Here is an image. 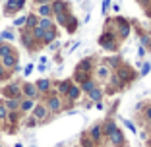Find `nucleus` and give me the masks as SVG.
Wrapping results in <instances>:
<instances>
[{
	"label": "nucleus",
	"mask_w": 151,
	"mask_h": 147,
	"mask_svg": "<svg viewBox=\"0 0 151 147\" xmlns=\"http://www.w3.org/2000/svg\"><path fill=\"white\" fill-rule=\"evenodd\" d=\"M116 35L114 33H103L101 37H99V45L103 47V49H107V50H112L116 47Z\"/></svg>",
	"instance_id": "1"
},
{
	"label": "nucleus",
	"mask_w": 151,
	"mask_h": 147,
	"mask_svg": "<svg viewBox=\"0 0 151 147\" xmlns=\"http://www.w3.org/2000/svg\"><path fill=\"white\" fill-rule=\"evenodd\" d=\"M47 114H49V108L45 107V105H35L33 107V116H35V120H45L47 118Z\"/></svg>",
	"instance_id": "2"
},
{
	"label": "nucleus",
	"mask_w": 151,
	"mask_h": 147,
	"mask_svg": "<svg viewBox=\"0 0 151 147\" xmlns=\"http://www.w3.org/2000/svg\"><path fill=\"white\" fill-rule=\"evenodd\" d=\"M16 64H18V56H16V52H10L6 54V56H2V66L4 68H16Z\"/></svg>",
	"instance_id": "3"
},
{
	"label": "nucleus",
	"mask_w": 151,
	"mask_h": 147,
	"mask_svg": "<svg viewBox=\"0 0 151 147\" xmlns=\"http://www.w3.org/2000/svg\"><path fill=\"white\" fill-rule=\"evenodd\" d=\"M19 93H22V87H19L18 83H10L8 87L4 89V95H6L8 99H16Z\"/></svg>",
	"instance_id": "4"
},
{
	"label": "nucleus",
	"mask_w": 151,
	"mask_h": 147,
	"mask_svg": "<svg viewBox=\"0 0 151 147\" xmlns=\"http://www.w3.org/2000/svg\"><path fill=\"white\" fill-rule=\"evenodd\" d=\"M22 93L25 95L27 99H35L39 91H37V87H35L33 83H23V87H22Z\"/></svg>",
	"instance_id": "5"
},
{
	"label": "nucleus",
	"mask_w": 151,
	"mask_h": 147,
	"mask_svg": "<svg viewBox=\"0 0 151 147\" xmlns=\"http://www.w3.org/2000/svg\"><path fill=\"white\" fill-rule=\"evenodd\" d=\"M47 108H49L50 112H58L60 108H62V101H60V97H50L49 101H47Z\"/></svg>",
	"instance_id": "6"
},
{
	"label": "nucleus",
	"mask_w": 151,
	"mask_h": 147,
	"mask_svg": "<svg viewBox=\"0 0 151 147\" xmlns=\"http://www.w3.org/2000/svg\"><path fill=\"white\" fill-rule=\"evenodd\" d=\"M25 4V0H8V4H6V12H18V10L23 8Z\"/></svg>",
	"instance_id": "7"
},
{
	"label": "nucleus",
	"mask_w": 151,
	"mask_h": 147,
	"mask_svg": "<svg viewBox=\"0 0 151 147\" xmlns=\"http://www.w3.org/2000/svg\"><path fill=\"white\" fill-rule=\"evenodd\" d=\"M50 8H52V14H62V12H66L68 4L64 0H54L52 4H50Z\"/></svg>",
	"instance_id": "8"
},
{
	"label": "nucleus",
	"mask_w": 151,
	"mask_h": 147,
	"mask_svg": "<svg viewBox=\"0 0 151 147\" xmlns=\"http://www.w3.org/2000/svg\"><path fill=\"white\" fill-rule=\"evenodd\" d=\"M4 107H6V110H8V112H16V110H19V101H18V97H16V99H6Z\"/></svg>",
	"instance_id": "9"
},
{
	"label": "nucleus",
	"mask_w": 151,
	"mask_h": 147,
	"mask_svg": "<svg viewBox=\"0 0 151 147\" xmlns=\"http://www.w3.org/2000/svg\"><path fill=\"white\" fill-rule=\"evenodd\" d=\"M68 99H70V101H78V99H80V95H81V89L80 87H78V85H70V89H68Z\"/></svg>",
	"instance_id": "10"
},
{
	"label": "nucleus",
	"mask_w": 151,
	"mask_h": 147,
	"mask_svg": "<svg viewBox=\"0 0 151 147\" xmlns=\"http://www.w3.org/2000/svg\"><path fill=\"white\" fill-rule=\"evenodd\" d=\"M35 87H37V91H39V93H47V91L50 89V81L49 80H39L35 83Z\"/></svg>",
	"instance_id": "11"
},
{
	"label": "nucleus",
	"mask_w": 151,
	"mask_h": 147,
	"mask_svg": "<svg viewBox=\"0 0 151 147\" xmlns=\"http://www.w3.org/2000/svg\"><path fill=\"white\" fill-rule=\"evenodd\" d=\"M111 139H112V143H114V145H122V143H124V136H122V132H120L118 128H116L114 132L111 134Z\"/></svg>",
	"instance_id": "12"
},
{
	"label": "nucleus",
	"mask_w": 151,
	"mask_h": 147,
	"mask_svg": "<svg viewBox=\"0 0 151 147\" xmlns=\"http://www.w3.org/2000/svg\"><path fill=\"white\" fill-rule=\"evenodd\" d=\"M39 16H41V18H50V16H52V8H50V4H41L39 6Z\"/></svg>",
	"instance_id": "13"
},
{
	"label": "nucleus",
	"mask_w": 151,
	"mask_h": 147,
	"mask_svg": "<svg viewBox=\"0 0 151 147\" xmlns=\"http://www.w3.org/2000/svg\"><path fill=\"white\" fill-rule=\"evenodd\" d=\"M87 95H89L91 99H93V101H101V99H103V89L99 87V85H95V87H93L91 91H89Z\"/></svg>",
	"instance_id": "14"
},
{
	"label": "nucleus",
	"mask_w": 151,
	"mask_h": 147,
	"mask_svg": "<svg viewBox=\"0 0 151 147\" xmlns=\"http://www.w3.org/2000/svg\"><path fill=\"white\" fill-rule=\"evenodd\" d=\"M33 107H35V101H33V99H25V101H19V110H23V112L31 110Z\"/></svg>",
	"instance_id": "15"
},
{
	"label": "nucleus",
	"mask_w": 151,
	"mask_h": 147,
	"mask_svg": "<svg viewBox=\"0 0 151 147\" xmlns=\"http://www.w3.org/2000/svg\"><path fill=\"white\" fill-rule=\"evenodd\" d=\"M54 39H56V31H54V27H52V29H45V35H43L45 43H52Z\"/></svg>",
	"instance_id": "16"
},
{
	"label": "nucleus",
	"mask_w": 151,
	"mask_h": 147,
	"mask_svg": "<svg viewBox=\"0 0 151 147\" xmlns=\"http://www.w3.org/2000/svg\"><path fill=\"white\" fill-rule=\"evenodd\" d=\"M37 25H39L41 29H52V22H50V18H43Z\"/></svg>",
	"instance_id": "17"
},
{
	"label": "nucleus",
	"mask_w": 151,
	"mask_h": 147,
	"mask_svg": "<svg viewBox=\"0 0 151 147\" xmlns=\"http://www.w3.org/2000/svg\"><path fill=\"white\" fill-rule=\"evenodd\" d=\"M95 87V81L87 80V81H81V91H85V93H89V91Z\"/></svg>",
	"instance_id": "18"
},
{
	"label": "nucleus",
	"mask_w": 151,
	"mask_h": 147,
	"mask_svg": "<svg viewBox=\"0 0 151 147\" xmlns=\"http://www.w3.org/2000/svg\"><path fill=\"white\" fill-rule=\"evenodd\" d=\"M109 74H111V72H109V68H107V66L97 68V76L101 77V80H107V77H109Z\"/></svg>",
	"instance_id": "19"
},
{
	"label": "nucleus",
	"mask_w": 151,
	"mask_h": 147,
	"mask_svg": "<svg viewBox=\"0 0 151 147\" xmlns=\"http://www.w3.org/2000/svg\"><path fill=\"white\" fill-rule=\"evenodd\" d=\"M37 23H39V22H37V18L33 16V14H31V16H27V19H25L27 27H31V29H33V27H37Z\"/></svg>",
	"instance_id": "20"
},
{
	"label": "nucleus",
	"mask_w": 151,
	"mask_h": 147,
	"mask_svg": "<svg viewBox=\"0 0 151 147\" xmlns=\"http://www.w3.org/2000/svg\"><path fill=\"white\" fill-rule=\"evenodd\" d=\"M10 52H14L12 47H10V45H2V43H0V58L6 56V54H10Z\"/></svg>",
	"instance_id": "21"
},
{
	"label": "nucleus",
	"mask_w": 151,
	"mask_h": 147,
	"mask_svg": "<svg viewBox=\"0 0 151 147\" xmlns=\"http://www.w3.org/2000/svg\"><path fill=\"white\" fill-rule=\"evenodd\" d=\"M66 27H68V31H70V33H74L76 29H78V25H76V19H74V18H68Z\"/></svg>",
	"instance_id": "22"
},
{
	"label": "nucleus",
	"mask_w": 151,
	"mask_h": 147,
	"mask_svg": "<svg viewBox=\"0 0 151 147\" xmlns=\"http://www.w3.org/2000/svg\"><path fill=\"white\" fill-rule=\"evenodd\" d=\"M118 76L122 77V80H130V77H134L132 74L128 72V68H120V70H118Z\"/></svg>",
	"instance_id": "23"
},
{
	"label": "nucleus",
	"mask_w": 151,
	"mask_h": 147,
	"mask_svg": "<svg viewBox=\"0 0 151 147\" xmlns=\"http://www.w3.org/2000/svg\"><path fill=\"white\" fill-rule=\"evenodd\" d=\"M70 85H72V81H70V80L62 81V83H60V87H58V91H60V93H68V89H70Z\"/></svg>",
	"instance_id": "24"
},
{
	"label": "nucleus",
	"mask_w": 151,
	"mask_h": 147,
	"mask_svg": "<svg viewBox=\"0 0 151 147\" xmlns=\"http://www.w3.org/2000/svg\"><path fill=\"white\" fill-rule=\"evenodd\" d=\"M114 130H116V124H114V122H107V124H105V134L111 136Z\"/></svg>",
	"instance_id": "25"
},
{
	"label": "nucleus",
	"mask_w": 151,
	"mask_h": 147,
	"mask_svg": "<svg viewBox=\"0 0 151 147\" xmlns=\"http://www.w3.org/2000/svg\"><path fill=\"white\" fill-rule=\"evenodd\" d=\"M25 19H27V16H19L18 19H14V25L16 27H23L25 25Z\"/></svg>",
	"instance_id": "26"
},
{
	"label": "nucleus",
	"mask_w": 151,
	"mask_h": 147,
	"mask_svg": "<svg viewBox=\"0 0 151 147\" xmlns=\"http://www.w3.org/2000/svg\"><path fill=\"white\" fill-rule=\"evenodd\" d=\"M91 138H93L95 141H97V139L101 138V128H99V126H95V128L91 130Z\"/></svg>",
	"instance_id": "27"
},
{
	"label": "nucleus",
	"mask_w": 151,
	"mask_h": 147,
	"mask_svg": "<svg viewBox=\"0 0 151 147\" xmlns=\"http://www.w3.org/2000/svg\"><path fill=\"white\" fill-rule=\"evenodd\" d=\"M6 116H8V110H6V107H4V103H0V120H4Z\"/></svg>",
	"instance_id": "28"
},
{
	"label": "nucleus",
	"mask_w": 151,
	"mask_h": 147,
	"mask_svg": "<svg viewBox=\"0 0 151 147\" xmlns=\"http://www.w3.org/2000/svg\"><path fill=\"white\" fill-rule=\"evenodd\" d=\"M0 39H8V41H12V39H14V33H12V31H2V33H0Z\"/></svg>",
	"instance_id": "29"
},
{
	"label": "nucleus",
	"mask_w": 151,
	"mask_h": 147,
	"mask_svg": "<svg viewBox=\"0 0 151 147\" xmlns=\"http://www.w3.org/2000/svg\"><path fill=\"white\" fill-rule=\"evenodd\" d=\"M56 19H58V23H66L68 22V16H66V14H56Z\"/></svg>",
	"instance_id": "30"
},
{
	"label": "nucleus",
	"mask_w": 151,
	"mask_h": 147,
	"mask_svg": "<svg viewBox=\"0 0 151 147\" xmlns=\"http://www.w3.org/2000/svg\"><path fill=\"white\" fill-rule=\"evenodd\" d=\"M149 70H151V64L149 62L143 64V66H142V76H147V74H149Z\"/></svg>",
	"instance_id": "31"
},
{
	"label": "nucleus",
	"mask_w": 151,
	"mask_h": 147,
	"mask_svg": "<svg viewBox=\"0 0 151 147\" xmlns=\"http://www.w3.org/2000/svg\"><path fill=\"white\" fill-rule=\"evenodd\" d=\"M31 72H33V66H31V64H29V66H25V70H23V74H25V76H29Z\"/></svg>",
	"instance_id": "32"
},
{
	"label": "nucleus",
	"mask_w": 151,
	"mask_h": 147,
	"mask_svg": "<svg viewBox=\"0 0 151 147\" xmlns=\"http://www.w3.org/2000/svg\"><path fill=\"white\" fill-rule=\"evenodd\" d=\"M4 70H6L4 66H0V80H4V76H6V72H4Z\"/></svg>",
	"instance_id": "33"
},
{
	"label": "nucleus",
	"mask_w": 151,
	"mask_h": 147,
	"mask_svg": "<svg viewBox=\"0 0 151 147\" xmlns=\"http://www.w3.org/2000/svg\"><path fill=\"white\" fill-rule=\"evenodd\" d=\"M35 124H37L35 118H29V120H27V126H35Z\"/></svg>",
	"instance_id": "34"
},
{
	"label": "nucleus",
	"mask_w": 151,
	"mask_h": 147,
	"mask_svg": "<svg viewBox=\"0 0 151 147\" xmlns=\"http://www.w3.org/2000/svg\"><path fill=\"white\" fill-rule=\"evenodd\" d=\"M124 124H126V126H128V128H130V130H132V132H136V128H134V124H132V122H128V120H126V122H124Z\"/></svg>",
	"instance_id": "35"
},
{
	"label": "nucleus",
	"mask_w": 151,
	"mask_h": 147,
	"mask_svg": "<svg viewBox=\"0 0 151 147\" xmlns=\"http://www.w3.org/2000/svg\"><path fill=\"white\" fill-rule=\"evenodd\" d=\"M139 56H145V49H143V45L139 47Z\"/></svg>",
	"instance_id": "36"
},
{
	"label": "nucleus",
	"mask_w": 151,
	"mask_h": 147,
	"mask_svg": "<svg viewBox=\"0 0 151 147\" xmlns=\"http://www.w3.org/2000/svg\"><path fill=\"white\" fill-rule=\"evenodd\" d=\"M145 116H147V118H151V107H149V108L145 110Z\"/></svg>",
	"instance_id": "37"
},
{
	"label": "nucleus",
	"mask_w": 151,
	"mask_h": 147,
	"mask_svg": "<svg viewBox=\"0 0 151 147\" xmlns=\"http://www.w3.org/2000/svg\"><path fill=\"white\" fill-rule=\"evenodd\" d=\"M37 2H39V4H49L50 0H37Z\"/></svg>",
	"instance_id": "38"
},
{
	"label": "nucleus",
	"mask_w": 151,
	"mask_h": 147,
	"mask_svg": "<svg viewBox=\"0 0 151 147\" xmlns=\"http://www.w3.org/2000/svg\"><path fill=\"white\" fill-rule=\"evenodd\" d=\"M147 49H149V50H151V39H149V41H147Z\"/></svg>",
	"instance_id": "39"
},
{
	"label": "nucleus",
	"mask_w": 151,
	"mask_h": 147,
	"mask_svg": "<svg viewBox=\"0 0 151 147\" xmlns=\"http://www.w3.org/2000/svg\"><path fill=\"white\" fill-rule=\"evenodd\" d=\"M149 126H151V118H149Z\"/></svg>",
	"instance_id": "40"
},
{
	"label": "nucleus",
	"mask_w": 151,
	"mask_h": 147,
	"mask_svg": "<svg viewBox=\"0 0 151 147\" xmlns=\"http://www.w3.org/2000/svg\"><path fill=\"white\" fill-rule=\"evenodd\" d=\"M149 16H151V10H149Z\"/></svg>",
	"instance_id": "41"
},
{
	"label": "nucleus",
	"mask_w": 151,
	"mask_h": 147,
	"mask_svg": "<svg viewBox=\"0 0 151 147\" xmlns=\"http://www.w3.org/2000/svg\"><path fill=\"white\" fill-rule=\"evenodd\" d=\"M0 41H2V39H0Z\"/></svg>",
	"instance_id": "42"
}]
</instances>
